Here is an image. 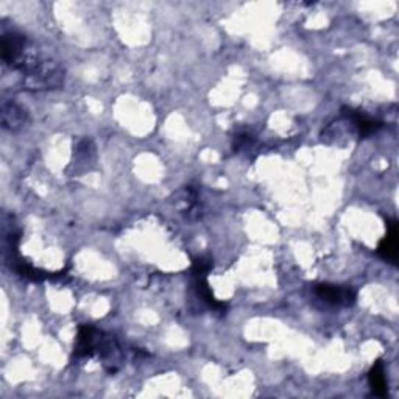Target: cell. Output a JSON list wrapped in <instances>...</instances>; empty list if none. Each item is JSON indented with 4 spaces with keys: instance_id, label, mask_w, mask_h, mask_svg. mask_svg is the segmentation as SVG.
<instances>
[{
    "instance_id": "obj_7",
    "label": "cell",
    "mask_w": 399,
    "mask_h": 399,
    "mask_svg": "<svg viewBox=\"0 0 399 399\" xmlns=\"http://www.w3.org/2000/svg\"><path fill=\"white\" fill-rule=\"evenodd\" d=\"M27 122V111L15 102H5L2 106V123L3 128L16 131Z\"/></svg>"
},
{
    "instance_id": "obj_11",
    "label": "cell",
    "mask_w": 399,
    "mask_h": 399,
    "mask_svg": "<svg viewBox=\"0 0 399 399\" xmlns=\"http://www.w3.org/2000/svg\"><path fill=\"white\" fill-rule=\"evenodd\" d=\"M254 143V137L249 133H239L234 137L233 147L236 152H242V150H249Z\"/></svg>"
},
{
    "instance_id": "obj_9",
    "label": "cell",
    "mask_w": 399,
    "mask_h": 399,
    "mask_svg": "<svg viewBox=\"0 0 399 399\" xmlns=\"http://www.w3.org/2000/svg\"><path fill=\"white\" fill-rule=\"evenodd\" d=\"M193 285H195V290L198 293V296L203 299V301L209 305L212 310L215 312H223L227 309V304L217 301L214 293L209 289L208 281H206V276H193Z\"/></svg>"
},
{
    "instance_id": "obj_10",
    "label": "cell",
    "mask_w": 399,
    "mask_h": 399,
    "mask_svg": "<svg viewBox=\"0 0 399 399\" xmlns=\"http://www.w3.org/2000/svg\"><path fill=\"white\" fill-rule=\"evenodd\" d=\"M212 268V260L208 258H198L192 264V274L193 276H208V273Z\"/></svg>"
},
{
    "instance_id": "obj_1",
    "label": "cell",
    "mask_w": 399,
    "mask_h": 399,
    "mask_svg": "<svg viewBox=\"0 0 399 399\" xmlns=\"http://www.w3.org/2000/svg\"><path fill=\"white\" fill-rule=\"evenodd\" d=\"M24 83L27 89L48 91L60 89L64 85V69L50 60L25 61L22 64Z\"/></svg>"
},
{
    "instance_id": "obj_2",
    "label": "cell",
    "mask_w": 399,
    "mask_h": 399,
    "mask_svg": "<svg viewBox=\"0 0 399 399\" xmlns=\"http://www.w3.org/2000/svg\"><path fill=\"white\" fill-rule=\"evenodd\" d=\"M25 50H27V37L16 31L5 33L2 37V60L12 67L21 69L25 62Z\"/></svg>"
},
{
    "instance_id": "obj_8",
    "label": "cell",
    "mask_w": 399,
    "mask_h": 399,
    "mask_svg": "<svg viewBox=\"0 0 399 399\" xmlns=\"http://www.w3.org/2000/svg\"><path fill=\"white\" fill-rule=\"evenodd\" d=\"M368 382H370V387L373 393L376 396L384 398L387 395V379H385V368L384 364L380 360L374 362V365L371 366L370 373H368Z\"/></svg>"
},
{
    "instance_id": "obj_3",
    "label": "cell",
    "mask_w": 399,
    "mask_h": 399,
    "mask_svg": "<svg viewBox=\"0 0 399 399\" xmlns=\"http://www.w3.org/2000/svg\"><path fill=\"white\" fill-rule=\"evenodd\" d=\"M317 296L323 299L324 303L332 305H353L355 303V292L351 287H342L334 284H317L315 285Z\"/></svg>"
},
{
    "instance_id": "obj_5",
    "label": "cell",
    "mask_w": 399,
    "mask_h": 399,
    "mask_svg": "<svg viewBox=\"0 0 399 399\" xmlns=\"http://www.w3.org/2000/svg\"><path fill=\"white\" fill-rule=\"evenodd\" d=\"M343 116H346L348 121H351L354 127L357 128L359 136H364V137L371 136L382 128V122L374 121V118L365 116L364 112H360V111L345 108L343 109Z\"/></svg>"
},
{
    "instance_id": "obj_4",
    "label": "cell",
    "mask_w": 399,
    "mask_h": 399,
    "mask_svg": "<svg viewBox=\"0 0 399 399\" xmlns=\"http://www.w3.org/2000/svg\"><path fill=\"white\" fill-rule=\"evenodd\" d=\"M100 342H102V332H98L92 326H80L77 343H75V355L77 357H91L98 353Z\"/></svg>"
},
{
    "instance_id": "obj_6",
    "label": "cell",
    "mask_w": 399,
    "mask_h": 399,
    "mask_svg": "<svg viewBox=\"0 0 399 399\" xmlns=\"http://www.w3.org/2000/svg\"><path fill=\"white\" fill-rule=\"evenodd\" d=\"M378 254L390 264L398 262V222L391 220L389 223V233L380 240L378 247Z\"/></svg>"
}]
</instances>
